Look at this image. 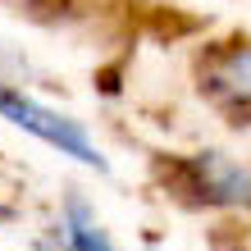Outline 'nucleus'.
<instances>
[{"label": "nucleus", "mask_w": 251, "mask_h": 251, "mask_svg": "<svg viewBox=\"0 0 251 251\" xmlns=\"http://www.w3.org/2000/svg\"><path fill=\"white\" fill-rule=\"evenodd\" d=\"M160 197L192 215L251 219V155H233L224 146L165 151L151 160Z\"/></svg>", "instance_id": "obj_1"}, {"label": "nucleus", "mask_w": 251, "mask_h": 251, "mask_svg": "<svg viewBox=\"0 0 251 251\" xmlns=\"http://www.w3.org/2000/svg\"><path fill=\"white\" fill-rule=\"evenodd\" d=\"M0 124H9L14 132L41 142L46 151L64 155L69 165L96 174V178H110V174H114L105 146L96 142V132L87 128V119H78L73 110L46 100L37 87H14V82L0 87Z\"/></svg>", "instance_id": "obj_2"}, {"label": "nucleus", "mask_w": 251, "mask_h": 251, "mask_svg": "<svg viewBox=\"0 0 251 251\" xmlns=\"http://www.w3.org/2000/svg\"><path fill=\"white\" fill-rule=\"evenodd\" d=\"M192 87L201 105L228 128H251V37H224L197 50Z\"/></svg>", "instance_id": "obj_3"}, {"label": "nucleus", "mask_w": 251, "mask_h": 251, "mask_svg": "<svg viewBox=\"0 0 251 251\" xmlns=\"http://www.w3.org/2000/svg\"><path fill=\"white\" fill-rule=\"evenodd\" d=\"M32 251H119V242L92 192L82 183H64L32 233Z\"/></svg>", "instance_id": "obj_4"}, {"label": "nucleus", "mask_w": 251, "mask_h": 251, "mask_svg": "<svg viewBox=\"0 0 251 251\" xmlns=\"http://www.w3.org/2000/svg\"><path fill=\"white\" fill-rule=\"evenodd\" d=\"M5 82H14V87H37L41 82V69L27 60V50L0 41V87H5Z\"/></svg>", "instance_id": "obj_5"}, {"label": "nucleus", "mask_w": 251, "mask_h": 251, "mask_svg": "<svg viewBox=\"0 0 251 251\" xmlns=\"http://www.w3.org/2000/svg\"><path fill=\"white\" fill-rule=\"evenodd\" d=\"M19 219H23V192L0 183V228H5V224H19Z\"/></svg>", "instance_id": "obj_6"}, {"label": "nucleus", "mask_w": 251, "mask_h": 251, "mask_svg": "<svg viewBox=\"0 0 251 251\" xmlns=\"http://www.w3.org/2000/svg\"><path fill=\"white\" fill-rule=\"evenodd\" d=\"M0 178H5V160H0Z\"/></svg>", "instance_id": "obj_7"}]
</instances>
